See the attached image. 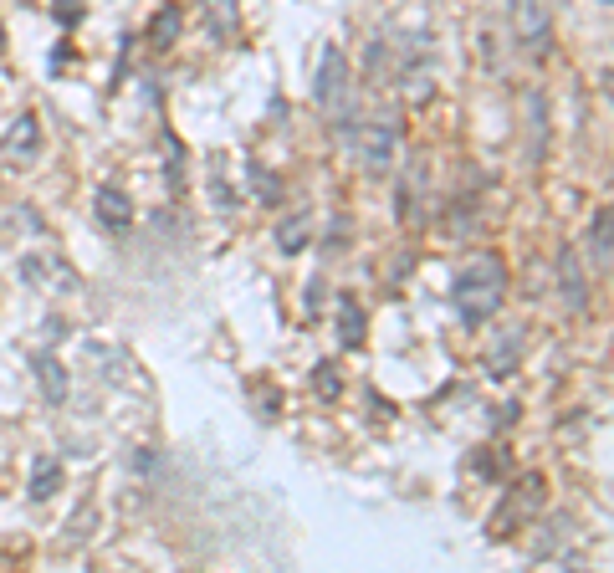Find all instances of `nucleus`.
I'll use <instances>...</instances> for the list:
<instances>
[{"instance_id":"obj_2","label":"nucleus","mask_w":614,"mask_h":573,"mask_svg":"<svg viewBox=\"0 0 614 573\" xmlns=\"http://www.w3.org/2000/svg\"><path fill=\"white\" fill-rule=\"evenodd\" d=\"M313 103L323 108L328 123H348V118H354V72H348V57L338 47H323V57H318Z\"/></svg>"},{"instance_id":"obj_1","label":"nucleus","mask_w":614,"mask_h":573,"mask_svg":"<svg viewBox=\"0 0 614 573\" xmlns=\"http://www.w3.org/2000/svg\"><path fill=\"white\" fill-rule=\"evenodd\" d=\"M451 302H456L461 323L497 318L502 302H507V267L497 256H471L466 267L456 272V282H451Z\"/></svg>"},{"instance_id":"obj_6","label":"nucleus","mask_w":614,"mask_h":573,"mask_svg":"<svg viewBox=\"0 0 614 573\" xmlns=\"http://www.w3.org/2000/svg\"><path fill=\"white\" fill-rule=\"evenodd\" d=\"M31 374H36L41 394H47V405H67V369L52 348H36L31 354Z\"/></svg>"},{"instance_id":"obj_15","label":"nucleus","mask_w":614,"mask_h":573,"mask_svg":"<svg viewBox=\"0 0 614 573\" xmlns=\"http://www.w3.org/2000/svg\"><path fill=\"white\" fill-rule=\"evenodd\" d=\"M338 338H343L348 348L364 343V307H359V302H343V307H338Z\"/></svg>"},{"instance_id":"obj_7","label":"nucleus","mask_w":614,"mask_h":573,"mask_svg":"<svg viewBox=\"0 0 614 573\" xmlns=\"http://www.w3.org/2000/svg\"><path fill=\"white\" fill-rule=\"evenodd\" d=\"M93 210H98V220L108 231H128V226H134V200H128L123 190H113V185H103L93 195Z\"/></svg>"},{"instance_id":"obj_20","label":"nucleus","mask_w":614,"mask_h":573,"mask_svg":"<svg viewBox=\"0 0 614 573\" xmlns=\"http://www.w3.org/2000/svg\"><path fill=\"white\" fill-rule=\"evenodd\" d=\"M543 6H568V0H543Z\"/></svg>"},{"instance_id":"obj_21","label":"nucleus","mask_w":614,"mask_h":573,"mask_svg":"<svg viewBox=\"0 0 614 573\" xmlns=\"http://www.w3.org/2000/svg\"><path fill=\"white\" fill-rule=\"evenodd\" d=\"M599 6H609V0H599Z\"/></svg>"},{"instance_id":"obj_10","label":"nucleus","mask_w":614,"mask_h":573,"mask_svg":"<svg viewBox=\"0 0 614 573\" xmlns=\"http://www.w3.org/2000/svg\"><path fill=\"white\" fill-rule=\"evenodd\" d=\"M307 241H313V215H307V210H292V215L277 220V251L282 256H297Z\"/></svg>"},{"instance_id":"obj_12","label":"nucleus","mask_w":614,"mask_h":573,"mask_svg":"<svg viewBox=\"0 0 614 573\" xmlns=\"http://www.w3.org/2000/svg\"><path fill=\"white\" fill-rule=\"evenodd\" d=\"M205 31L215 41H231L241 31V16H236V0H205Z\"/></svg>"},{"instance_id":"obj_17","label":"nucleus","mask_w":614,"mask_h":573,"mask_svg":"<svg viewBox=\"0 0 614 573\" xmlns=\"http://www.w3.org/2000/svg\"><path fill=\"white\" fill-rule=\"evenodd\" d=\"M528 113H533V159L543 154V93L528 98Z\"/></svg>"},{"instance_id":"obj_18","label":"nucleus","mask_w":614,"mask_h":573,"mask_svg":"<svg viewBox=\"0 0 614 573\" xmlns=\"http://www.w3.org/2000/svg\"><path fill=\"white\" fill-rule=\"evenodd\" d=\"M57 21L77 26V21H82V0H57Z\"/></svg>"},{"instance_id":"obj_19","label":"nucleus","mask_w":614,"mask_h":573,"mask_svg":"<svg viewBox=\"0 0 614 573\" xmlns=\"http://www.w3.org/2000/svg\"><path fill=\"white\" fill-rule=\"evenodd\" d=\"M0 47H6V21H0Z\"/></svg>"},{"instance_id":"obj_5","label":"nucleus","mask_w":614,"mask_h":573,"mask_svg":"<svg viewBox=\"0 0 614 573\" xmlns=\"http://www.w3.org/2000/svg\"><path fill=\"white\" fill-rule=\"evenodd\" d=\"M558 297H563L568 313H589V277L579 267L574 246H558Z\"/></svg>"},{"instance_id":"obj_13","label":"nucleus","mask_w":614,"mask_h":573,"mask_svg":"<svg viewBox=\"0 0 614 573\" xmlns=\"http://www.w3.org/2000/svg\"><path fill=\"white\" fill-rule=\"evenodd\" d=\"M517 354H522V333H502V338L492 343V354H487V374H492V379H507V374L517 369Z\"/></svg>"},{"instance_id":"obj_3","label":"nucleus","mask_w":614,"mask_h":573,"mask_svg":"<svg viewBox=\"0 0 614 573\" xmlns=\"http://www.w3.org/2000/svg\"><path fill=\"white\" fill-rule=\"evenodd\" d=\"M507 16H512V36L528 57H548L553 52V6L543 0H507Z\"/></svg>"},{"instance_id":"obj_4","label":"nucleus","mask_w":614,"mask_h":573,"mask_svg":"<svg viewBox=\"0 0 614 573\" xmlns=\"http://www.w3.org/2000/svg\"><path fill=\"white\" fill-rule=\"evenodd\" d=\"M394 144H400V123H394L389 113H374V118H364L354 128V149H359V159H364L369 174H384L389 169Z\"/></svg>"},{"instance_id":"obj_16","label":"nucleus","mask_w":614,"mask_h":573,"mask_svg":"<svg viewBox=\"0 0 614 573\" xmlns=\"http://www.w3.org/2000/svg\"><path fill=\"white\" fill-rule=\"evenodd\" d=\"M313 389L323 394V400H338V389H343V384H338V369H333V364H323V369L313 374Z\"/></svg>"},{"instance_id":"obj_9","label":"nucleus","mask_w":614,"mask_h":573,"mask_svg":"<svg viewBox=\"0 0 614 573\" xmlns=\"http://www.w3.org/2000/svg\"><path fill=\"white\" fill-rule=\"evenodd\" d=\"M6 149L21 159V164H31V159H41V123H36V113H21L16 123H11V134H6Z\"/></svg>"},{"instance_id":"obj_11","label":"nucleus","mask_w":614,"mask_h":573,"mask_svg":"<svg viewBox=\"0 0 614 573\" xmlns=\"http://www.w3.org/2000/svg\"><path fill=\"white\" fill-rule=\"evenodd\" d=\"M31 502H52L57 492H62V461H52V456H36L31 461Z\"/></svg>"},{"instance_id":"obj_8","label":"nucleus","mask_w":614,"mask_h":573,"mask_svg":"<svg viewBox=\"0 0 614 573\" xmlns=\"http://www.w3.org/2000/svg\"><path fill=\"white\" fill-rule=\"evenodd\" d=\"M609 236H614V215H609V205H599L594 220H589V261H594V277H609Z\"/></svg>"},{"instance_id":"obj_14","label":"nucleus","mask_w":614,"mask_h":573,"mask_svg":"<svg viewBox=\"0 0 614 573\" xmlns=\"http://www.w3.org/2000/svg\"><path fill=\"white\" fill-rule=\"evenodd\" d=\"M174 36H180V11H169V6H164V11L154 16V26H149V47H154V52H169V47H174Z\"/></svg>"}]
</instances>
